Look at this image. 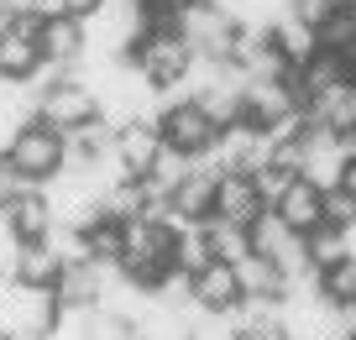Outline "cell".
<instances>
[{"label":"cell","instance_id":"2","mask_svg":"<svg viewBox=\"0 0 356 340\" xmlns=\"http://www.w3.org/2000/svg\"><path fill=\"white\" fill-rule=\"evenodd\" d=\"M131 63L142 68V79L152 89H178V84H189V74H194V47H189V37L184 32H152V37H142V42L131 47Z\"/></svg>","mask_w":356,"mask_h":340},{"label":"cell","instance_id":"19","mask_svg":"<svg viewBox=\"0 0 356 340\" xmlns=\"http://www.w3.org/2000/svg\"><path fill=\"white\" fill-rule=\"evenodd\" d=\"M63 257H58L53 241H22V257H16V283H32V288H58L63 277Z\"/></svg>","mask_w":356,"mask_h":340},{"label":"cell","instance_id":"10","mask_svg":"<svg viewBox=\"0 0 356 340\" xmlns=\"http://www.w3.org/2000/svg\"><path fill=\"white\" fill-rule=\"evenodd\" d=\"M194 304L204 309V314H236L246 298L241 288V273H236V262H210L204 273H194Z\"/></svg>","mask_w":356,"mask_h":340},{"label":"cell","instance_id":"17","mask_svg":"<svg viewBox=\"0 0 356 340\" xmlns=\"http://www.w3.org/2000/svg\"><path fill=\"white\" fill-rule=\"evenodd\" d=\"M6 215H11V225H16V236H22V241H47V236H53V225H58L53 199H47L42 188H26L22 199H11V204H6Z\"/></svg>","mask_w":356,"mask_h":340},{"label":"cell","instance_id":"32","mask_svg":"<svg viewBox=\"0 0 356 340\" xmlns=\"http://www.w3.org/2000/svg\"><path fill=\"white\" fill-rule=\"evenodd\" d=\"M42 22H58V16H68V0H26Z\"/></svg>","mask_w":356,"mask_h":340},{"label":"cell","instance_id":"3","mask_svg":"<svg viewBox=\"0 0 356 340\" xmlns=\"http://www.w3.org/2000/svg\"><path fill=\"white\" fill-rule=\"evenodd\" d=\"M157 126H163V142L173 147V152L194 157V163H204V157L215 152V142H220V126L204 115L200 99H163Z\"/></svg>","mask_w":356,"mask_h":340},{"label":"cell","instance_id":"16","mask_svg":"<svg viewBox=\"0 0 356 340\" xmlns=\"http://www.w3.org/2000/svg\"><path fill=\"white\" fill-rule=\"evenodd\" d=\"M47 53H42V37H26V32H6L0 37V74L16 79V84H32L42 74Z\"/></svg>","mask_w":356,"mask_h":340},{"label":"cell","instance_id":"27","mask_svg":"<svg viewBox=\"0 0 356 340\" xmlns=\"http://www.w3.org/2000/svg\"><path fill=\"white\" fill-rule=\"evenodd\" d=\"M320 293L330 298L335 309H341V304H351V298H356V257H346V262L325 267V273H320Z\"/></svg>","mask_w":356,"mask_h":340},{"label":"cell","instance_id":"35","mask_svg":"<svg viewBox=\"0 0 356 340\" xmlns=\"http://www.w3.org/2000/svg\"><path fill=\"white\" fill-rule=\"evenodd\" d=\"M341 325H346V335H356V298H351V304H341Z\"/></svg>","mask_w":356,"mask_h":340},{"label":"cell","instance_id":"36","mask_svg":"<svg viewBox=\"0 0 356 340\" xmlns=\"http://www.w3.org/2000/svg\"><path fill=\"white\" fill-rule=\"evenodd\" d=\"M341 142H346V157H356V131H351V136H341Z\"/></svg>","mask_w":356,"mask_h":340},{"label":"cell","instance_id":"24","mask_svg":"<svg viewBox=\"0 0 356 340\" xmlns=\"http://www.w3.org/2000/svg\"><path fill=\"white\" fill-rule=\"evenodd\" d=\"M304 241H309V262L320 267V273L351 257V241H346V231H335V225H314V231L304 236Z\"/></svg>","mask_w":356,"mask_h":340},{"label":"cell","instance_id":"6","mask_svg":"<svg viewBox=\"0 0 356 340\" xmlns=\"http://www.w3.org/2000/svg\"><path fill=\"white\" fill-rule=\"evenodd\" d=\"M100 115V99H95V89L84 84V79H63V84L42 89V105H37V121L53 126V131H79L84 121H95Z\"/></svg>","mask_w":356,"mask_h":340},{"label":"cell","instance_id":"15","mask_svg":"<svg viewBox=\"0 0 356 340\" xmlns=\"http://www.w3.org/2000/svg\"><path fill=\"white\" fill-rule=\"evenodd\" d=\"M304 115H309V126H325V131H335V136H351L356 131V79L325 89Z\"/></svg>","mask_w":356,"mask_h":340},{"label":"cell","instance_id":"18","mask_svg":"<svg viewBox=\"0 0 356 340\" xmlns=\"http://www.w3.org/2000/svg\"><path fill=\"white\" fill-rule=\"evenodd\" d=\"M273 42H278V53H283V63H289V68H304V63L325 47L320 32H314L309 22H299V16H293V6L273 22Z\"/></svg>","mask_w":356,"mask_h":340},{"label":"cell","instance_id":"29","mask_svg":"<svg viewBox=\"0 0 356 340\" xmlns=\"http://www.w3.org/2000/svg\"><path fill=\"white\" fill-rule=\"evenodd\" d=\"M252 178H257V194H262V204L273 209V204H278V199L293 188V178H299V173H293V168H283V163H267V168H257Z\"/></svg>","mask_w":356,"mask_h":340},{"label":"cell","instance_id":"25","mask_svg":"<svg viewBox=\"0 0 356 340\" xmlns=\"http://www.w3.org/2000/svg\"><path fill=\"white\" fill-rule=\"evenodd\" d=\"M210 241H215V262H246L252 257V231H241V225L210 220Z\"/></svg>","mask_w":356,"mask_h":340},{"label":"cell","instance_id":"26","mask_svg":"<svg viewBox=\"0 0 356 340\" xmlns=\"http://www.w3.org/2000/svg\"><path fill=\"white\" fill-rule=\"evenodd\" d=\"M320 42L335 47V53H351V47H356V6H351V0L335 6V16L320 26Z\"/></svg>","mask_w":356,"mask_h":340},{"label":"cell","instance_id":"30","mask_svg":"<svg viewBox=\"0 0 356 340\" xmlns=\"http://www.w3.org/2000/svg\"><path fill=\"white\" fill-rule=\"evenodd\" d=\"M325 225H335V231H351V225H356V199L341 194V188H330V194H325Z\"/></svg>","mask_w":356,"mask_h":340},{"label":"cell","instance_id":"31","mask_svg":"<svg viewBox=\"0 0 356 340\" xmlns=\"http://www.w3.org/2000/svg\"><path fill=\"white\" fill-rule=\"evenodd\" d=\"M194 340H241V330H236L231 314H204L194 325Z\"/></svg>","mask_w":356,"mask_h":340},{"label":"cell","instance_id":"39","mask_svg":"<svg viewBox=\"0 0 356 340\" xmlns=\"http://www.w3.org/2000/svg\"><path fill=\"white\" fill-rule=\"evenodd\" d=\"M351 340H356V335H351Z\"/></svg>","mask_w":356,"mask_h":340},{"label":"cell","instance_id":"7","mask_svg":"<svg viewBox=\"0 0 356 340\" xmlns=\"http://www.w3.org/2000/svg\"><path fill=\"white\" fill-rule=\"evenodd\" d=\"M220 178L225 173H215L210 163H194L189 168V178L173 188V220L189 231V225H210L215 220V194H220Z\"/></svg>","mask_w":356,"mask_h":340},{"label":"cell","instance_id":"34","mask_svg":"<svg viewBox=\"0 0 356 340\" xmlns=\"http://www.w3.org/2000/svg\"><path fill=\"white\" fill-rule=\"evenodd\" d=\"M341 194L356 199V157H346V173H341Z\"/></svg>","mask_w":356,"mask_h":340},{"label":"cell","instance_id":"20","mask_svg":"<svg viewBox=\"0 0 356 340\" xmlns=\"http://www.w3.org/2000/svg\"><path fill=\"white\" fill-rule=\"evenodd\" d=\"M236 273H241L246 298H273V304H283V298H289V273H283L273 257L252 252L246 262H236Z\"/></svg>","mask_w":356,"mask_h":340},{"label":"cell","instance_id":"9","mask_svg":"<svg viewBox=\"0 0 356 340\" xmlns=\"http://www.w3.org/2000/svg\"><path fill=\"white\" fill-rule=\"evenodd\" d=\"M163 152H168V142H163V126L157 121H126L121 136H115V157H121L126 178H147Z\"/></svg>","mask_w":356,"mask_h":340},{"label":"cell","instance_id":"14","mask_svg":"<svg viewBox=\"0 0 356 340\" xmlns=\"http://www.w3.org/2000/svg\"><path fill=\"white\" fill-rule=\"evenodd\" d=\"M273 215H278L289 231L309 236L314 225H325V188H314L309 178H293V188L273 204Z\"/></svg>","mask_w":356,"mask_h":340},{"label":"cell","instance_id":"38","mask_svg":"<svg viewBox=\"0 0 356 340\" xmlns=\"http://www.w3.org/2000/svg\"><path fill=\"white\" fill-rule=\"evenodd\" d=\"M351 6H356V0H351Z\"/></svg>","mask_w":356,"mask_h":340},{"label":"cell","instance_id":"5","mask_svg":"<svg viewBox=\"0 0 356 340\" xmlns=\"http://www.w3.org/2000/svg\"><path fill=\"white\" fill-rule=\"evenodd\" d=\"M204 163H210L215 173H257V168L273 163V142H267L262 126L236 121V126L220 131V142H215V152L204 157Z\"/></svg>","mask_w":356,"mask_h":340},{"label":"cell","instance_id":"12","mask_svg":"<svg viewBox=\"0 0 356 340\" xmlns=\"http://www.w3.org/2000/svg\"><path fill=\"white\" fill-rule=\"evenodd\" d=\"M341 173H346V142L335 131H325V126H314L309 131V147H304V168L299 178H309L314 188H341Z\"/></svg>","mask_w":356,"mask_h":340},{"label":"cell","instance_id":"13","mask_svg":"<svg viewBox=\"0 0 356 340\" xmlns=\"http://www.w3.org/2000/svg\"><path fill=\"white\" fill-rule=\"evenodd\" d=\"M53 293H58V304L74 309V314L100 309V298H105V267H95V262H68Z\"/></svg>","mask_w":356,"mask_h":340},{"label":"cell","instance_id":"4","mask_svg":"<svg viewBox=\"0 0 356 340\" xmlns=\"http://www.w3.org/2000/svg\"><path fill=\"white\" fill-rule=\"evenodd\" d=\"M6 163H11L22 178H32V184H47V178H58L63 163H68V136L53 131V126H42V121H32V126L16 131Z\"/></svg>","mask_w":356,"mask_h":340},{"label":"cell","instance_id":"8","mask_svg":"<svg viewBox=\"0 0 356 340\" xmlns=\"http://www.w3.org/2000/svg\"><path fill=\"white\" fill-rule=\"evenodd\" d=\"M289 115H299V95H293L289 74L283 79H246V121L252 126L273 131V126H283Z\"/></svg>","mask_w":356,"mask_h":340},{"label":"cell","instance_id":"33","mask_svg":"<svg viewBox=\"0 0 356 340\" xmlns=\"http://www.w3.org/2000/svg\"><path fill=\"white\" fill-rule=\"evenodd\" d=\"M105 0H68V16H79V22H89V16H100Z\"/></svg>","mask_w":356,"mask_h":340},{"label":"cell","instance_id":"11","mask_svg":"<svg viewBox=\"0 0 356 340\" xmlns=\"http://www.w3.org/2000/svg\"><path fill=\"white\" fill-rule=\"evenodd\" d=\"M262 215H267V204H262V194H257V178L252 173H225L220 178V194H215V220L252 231Z\"/></svg>","mask_w":356,"mask_h":340},{"label":"cell","instance_id":"1","mask_svg":"<svg viewBox=\"0 0 356 340\" xmlns=\"http://www.w3.org/2000/svg\"><path fill=\"white\" fill-rule=\"evenodd\" d=\"M63 319V304H58L53 288H32V283H0V325L11 335H32L47 340Z\"/></svg>","mask_w":356,"mask_h":340},{"label":"cell","instance_id":"22","mask_svg":"<svg viewBox=\"0 0 356 340\" xmlns=\"http://www.w3.org/2000/svg\"><path fill=\"white\" fill-rule=\"evenodd\" d=\"M84 246H89V262H95V267H121L126 262V220L105 215L100 225L84 236Z\"/></svg>","mask_w":356,"mask_h":340},{"label":"cell","instance_id":"28","mask_svg":"<svg viewBox=\"0 0 356 340\" xmlns=\"http://www.w3.org/2000/svg\"><path fill=\"white\" fill-rule=\"evenodd\" d=\"M84 340H136V325L126 314H115V309H89Z\"/></svg>","mask_w":356,"mask_h":340},{"label":"cell","instance_id":"21","mask_svg":"<svg viewBox=\"0 0 356 340\" xmlns=\"http://www.w3.org/2000/svg\"><path fill=\"white\" fill-rule=\"evenodd\" d=\"M84 22L79 16H58V22L42 26V53L53 58V63H79L84 58Z\"/></svg>","mask_w":356,"mask_h":340},{"label":"cell","instance_id":"37","mask_svg":"<svg viewBox=\"0 0 356 340\" xmlns=\"http://www.w3.org/2000/svg\"><path fill=\"white\" fill-rule=\"evenodd\" d=\"M0 340H11V330H6V325H0Z\"/></svg>","mask_w":356,"mask_h":340},{"label":"cell","instance_id":"23","mask_svg":"<svg viewBox=\"0 0 356 340\" xmlns=\"http://www.w3.org/2000/svg\"><path fill=\"white\" fill-rule=\"evenodd\" d=\"M215 262V241H210V225H189V231L178 236V252H173V267L184 277L204 273V267Z\"/></svg>","mask_w":356,"mask_h":340}]
</instances>
